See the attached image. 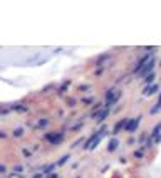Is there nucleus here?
Here are the masks:
<instances>
[{
	"instance_id": "8",
	"label": "nucleus",
	"mask_w": 161,
	"mask_h": 178,
	"mask_svg": "<svg viewBox=\"0 0 161 178\" xmlns=\"http://www.w3.org/2000/svg\"><path fill=\"white\" fill-rule=\"evenodd\" d=\"M153 60H149V64L148 66H144V71H143V74H148V72H151V69H153Z\"/></svg>"
},
{
	"instance_id": "9",
	"label": "nucleus",
	"mask_w": 161,
	"mask_h": 178,
	"mask_svg": "<svg viewBox=\"0 0 161 178\" xmlns=\"http://www.w3.org/2000/svg\"><path fill=\"white\" fill-rule=\"evenodd\" d=\"M153 77H155V76H153V74H149V76H148V77H146V83H148V84H149V83H151V81H153Z\"/></svg>"
},
{
	"instance_id": "7",
	"label": "nucleus",
	"mask_w": 161,
	"mask_h": 178,
	"mask_svg": "<svg viewBox=\"0 0 161 178\" xmlns=\"http://www.w3.org/2000/svg\"><path fill=\"white\" fill-rule=\"evenodd\" d=\"M126 123H128V121H126V119H123V121H119V123H117V124H116V128H114V133H117V131H119V130H121V128H126Z\"/></svg>"
},
{
	"instance_id": "2",
	"label": "nucleus",
	"mask_w": 161,
	"mask_h": 178,
	"mask_svg": "<svg viewBox=\"0 0 161 178\" xmlns=\"http://www.w3.org/2000/svg\"><path fill=\"white\" fill-rule=\"evenodd\" d=\"M47 140L52 141V143H60V141H62V136H60V134H47Z\"/></svg>"
},
{
	"instance_id": "6",
	"label": "nucleus",
	"mask_w": 161,
	"mask_h": 178,
	"mask_svg": "<svg viewBox=\"0 0 161 178\" xmlns=\"http://www.w3.org/2000/svg\"><path fill=\"white\" fill-rule=\"evenodd\" d=\"M159 108H161V96H159V99H158V103H156L155 106L151 108V114H156V113L159 111Z\"/></svg>"
},
{
	"instance_id": "3",
	"label": "nucleus",
	"mask_w": 161,
	"mask_h": 178,
	"mask_svg": "<svg viewBox=\"0 0 161 178\" xmlns=\"http://www.w3.org/2000/svg\"><path fill=\"white\" fill-rule=\"evenodd\" d=\"M117 145H119V141H117L116 138H113V140L109 141V145H107V151H114V149L117 148Z\"/></svg>"
},
{
	"instance_id": "1",
	"label": "nucleus",
	"mask_w": 161,
	"mask_h": 178,
	"mask_svg": "<svg viewBox=\"0 0 161 178\" xmlns=\"http://www.w3.org/2000/svg\"><path fill=\"white\" fill-rule=\"evenodd\" d=\"M139 119H141V118H136V119L128 121V123H126V130L128 131H134L136 128H138V124H139Z\"/></svg>"
},
{
	"instance_id": "5",
	"label": "nucleus",
	"mask_w": 161,
	"mask_h": 178,
	"mask_svg": "<svg viewBox=\"0 0 161 178\" xmlns=\"http://www.w3.org/2000/svg\"><path fill=\"white\" fill-rule=\"evenodd\" d=\"M156 91H158V86H149V87H146L144 91H143V94L149 96V94H153V92H156Z\"/></svg>"
},
{
	"instance_id": "4",
	"label": "nucleus",
	"mask_w": 161,
	"mask_h": 178,
	"mask_svg": "<svg viewBox=\"0 0 161 178\" xmlns=\"http://www.w3.org/2000/svg\"><path fill=\"white\" fill-rule=\"evenodd\" d=\"M159 131H161V124H158V126L155 128V131H153V140H155L156 143L159 141Z\"/></svg>"
}]
</instances>
